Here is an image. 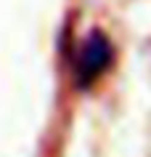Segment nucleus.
<instances>
[{
  "mask_svg": "<svg viewBox=\"0 0 151 157\" xmlns=\"http://www.w3.org/2000/svg\"><path fill=\"white\" fill-rule=\"evenodd\" d=\"M114 59V45L101 29H90L82 37L77 48V61H74V83L80 88H88L98 80L101 75L109 69Z\"/></svg>",
  "mask_w": 151,
  "mask_h": 157,
  "instance_id": "f257e3e1",
  "label": "nucleus"
}]
</instances>
